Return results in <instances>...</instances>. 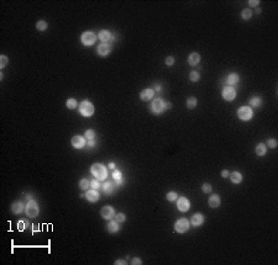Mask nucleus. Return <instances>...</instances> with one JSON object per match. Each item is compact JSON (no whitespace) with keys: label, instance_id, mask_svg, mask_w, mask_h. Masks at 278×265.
<instances>
[{"label":"nucleus","instance_id":"9d476101","mask_svg":"<svg viewBox=\"0 0 278 265\" xmlns=\"http://www.w3.org/2000/svg\"><path fill=\"white\" fill-rule=\"evenodd\" d=\"M100 213H101V217L105 220H111L113 217H115L114 207H111V206H104L100 211Z\"/></svg>","mask_w":278,"mask_h":265},{"label":"nucleus","instance_id":"473e14b6","mask_svg":"<svg viewBox=\"0 0 278 265\" xmlns=\"http://www.w3.org/2000/svg\"><path fill=\"white\" fill-rule=\"evenodd\" d=\"M115 221H116L118 223H124V222L126 221V216H125V213L120 212V213L115 215Z\"/></svg>","mask_w":278,"mask_h":265},{"label":"nucleus","instance_id":"de8ad7c7","mask_svg":"<svg viewBox=\"0 0 278 265\" xmlns=\"http://www.w3.org/2000/svg\"><path fill=\"white\" fill-rule=\"evenodd\" d=\"M109 166H110L111 169H114V168H115V164H114V163H110V165H109Z\"/></svg>","mask_w":278,"mask_h":265},{"label":"nucleus","instance_id":"a211bd4d","mask_svg":"<svg viewBox=\"0 0 278 265\" xmlns=\"http://www.w3.org/2000/svg\"><path fill=\"white\" fill-rule=\"evenodd\" d=\"M190 223L194 226V227H199L204 223V216L201 213H195L192 216V220H190Z\"/></svg>","mask_w":278,"mask_h":265},{"label":"nucleus","instance_id":"e433bc0d","mask_svg":"<svg viewBox=\"0 0 278 265\" xmlns=\"http://www.w3.org/2000/svg\"><path fill=\"white\" fill-rule=\"evenodd\" d=\"M8 62H9V59H8L6 55H2V57H0V67H2V68L6 67Z\"/></svg>","mask_w":278,"mask_h":265},{"label":"nucleus","instance_id":"5701e85b","mask_svg":"<svg viewBox=\"0 0 278 265\" xmlns=\"http://www.w3.org/2000/svg\"><path fill=\"white\" fill-rule=\"evenodd\" d=\"M106 228H108V231L110 233H116L119 231V223L116 221H110L108 223V226H106Z\"/></svg>","mask_w":278,"mask_h":265},{"label":"nucleus","instance_id":"f03ea898","mask_svg":"<svg viewBox=\"0 0 278 265\" xmlns=\"http://www.w3.org/2000/svg\"><path fill=\"white\" fill-rule=\"evenodd\" d=\"M171 107V104L170 102H164L161 98H157L152 101V106H151V110L153 113L156 115H160V113L164 112L166 110H168Z\"/></svg>","mask_w":278,"mask_h":265},{"label":"nucleus","instance_id":"a878e982","mask_svg":"<svg viewBox=\"0 0 278 265\" xmlns=\"http://www.w3.org/2000/svg\"><path fill=\"white\" fill-rule=\"evenodd\" d=\"M66 106L69 109V110H74L77 106H78V102H77V100L76 99H73V98H70V99H68L67 101H66Z\"/></svg>","mask_w":278,"mask_h":265},{"label":"nucleus","instance_id":"f704fd0d","mask_svg":"<svg viewBox=\"0 0 278 265\" xmlns=\"http://www.w3.org/2000/svg\"><path fill=\"white\" fill-rule=\"evenodd\" d=\"M261 99H259L258 96H253L251 100H250V104L252 105V106H259V105H261Z\"/></svg>","mask_w":278,"mask_h":265},{"label":"nucleus","instance_id":"6ab92c4d","mask_svg":"<svg viewBox=\"0 0 278 265\" xmlns=\"http://www.w3.org/2000/svg\"><path fill=\"white\" fill-rule=\"evenodd\" d=\"M208 202H209V206L213 207V209H216V207H219V206H220V197H219V195L213 194V195L209 197Z\"/></svg>","mask_w":278,"mask_h":265},{"label":"nucleus","instance_id":"ddd939ff","mask_svg":"<svg viewBox=\"0 0 278 265\" xmlns=\"http://www.w3.org/2000/svg\"><path fill=\"white\" fill-rule=\"evenodd\" d=\"M153 95H155V90L151 89V88H147V89H145V90H142L140 92V98L143 101H150L153 98Z\"/></svg>","mask_w":278,"mask_h":265},{"label":"nucleus","instance_id":"423d86ee","mask_svg":"<svg viewBox=\"0 0 278 265\" xmlns=\"http://www.w3.org/2000/svg\"><path fill=\"white\" fill-rule=\"evenodd\" d=\"M81 41L84 46H91L97 41V35L93 31H85V32H83V35L81 37Z\"/></svg>","mask_w":278,"mask_h":265},{"label":"nucleus","instance_id":"9b49d317","mask_svg":"<svg viewBox=\"0 0 278 265\" xmlns=\"http://www.w3.org/2000/svg\"><path fill=\"white\" fill-rule=\"evenodd\" d=\"M85 197H87V200H88L89 202H97V201L99 200L100 195H99L98 190H95V189H90V190H87Z\"/></svg>","mask_w":278,"mask_h":265},{"label":"nucleus","instance_id":"c03bdc74","mask_svg":"<svg viewBox=\"0 0 278 265\" xmlns=\"http://www.w3.org/2000/svg\"><path fill=\"white\" fill-rule=\"evenodd\" d=\"M131 263H132V264H135V265H139V264H140V265H141V264H142V261H141V259H139V258H134V259H132V261H131Z\"/></svg>","mask_w":278,"mask_h":265},{"label":"nucleus","instance_id":"20e7f679","mask_svg":"<svg viewBox=\"0 0 278 265\" xmlns=\"http://www.w3.org/2000/svg\"><path fill=\"white\" fill-rule=\"evenodd\" d=\"M25 211H26V215L31 218L33 217H37L39 216V212H40V209H39V205H37L36 201L33 200H30L25 207Z\"/></svg>","mask_w":278,"mask_h":265},{"label":"nucleus","instance_id":"6e6552de","mask_svg":"<svg viewBox=\"0 0 278 265\" xmlns=\"http://www.w3.org/2000/svg\"><path fill=\"white\" fill-rule=\"evenodd\" d=\"M222 98L226 101H232L236 98V90L232 86H225L222 89Z\"/></svg>","mask_w":278,"mask_h":265},{"label":"nucleus","instance_id":"1a4fd4ad","mask_svg":"<svg viewBox=\"0 0 278 265\" xmlns=\"http://www.w3.org/2000/svg\"><path fill=\"white\" fill-rule=\"evenodd\" d=\"M177 209L180 212H187L190 209V202L187 197H179L177 199Z\"/></svg>","mask_w":278,"mask_h":265},{"label":"nucleus","instance_id":"4be33fe9","mask_svg":"<svg viewBox=\"0 0 278 265\" xmlns=\"http://www.w3.org/2000/svg\"><path fill=\"white\" fill-rule=\"evenodd\" d=\"M255 152H256V154H257L258 157L265 156L266 152H267V147H266V144H263V143H258V146H257L256 149H255Z\"/></svg>","mask_w":278,"mask_h":265},{"label":"nucleus","instance_id":"2eb2a0df","mask_svg":"<svg viewBox=\"0 0 278 265\" xmlns=\"http://www.w3.org/2000/svg\"><path fill=\"white\" fill-rule=\"evenodd\" d=\"M98 37L100 39V41H101L103 43H106V42H109L110 40H114V37H113V35H111V32L108 31V30H101V31L99 32Z\"/></svg>","mask_w":278,"mask_h":265},{"label":"nucleus","instance_id":"c85d7f7f","mask_svg":"<svg viewBox=\"0 0 278 265\" xmlns=\"http://www.w3.org/2000/svg\"><path fill=\"white\" fill-rule=\"evenodd\" d=\"M189 79H190V82L195 83V82H198V80L200 79V74H199L198 72L193 70V72H190V73H189Z\"/></svg>","mask_w":278,"mask_h":265},{"label":"nucleus","instance_id":"79ce46f5","mask_svg":"<svg viewBox=\"0 0 278 265\" xmlns=\"http://www.w3.org/2000/svg\"><path fill=\"white\" fill-rule=\"evenodd\" d=\"M249 5H251V6H257V5H259V2H258V0H250V2H249Z\"/></svg>","mask_w":278,"mask_h":265},{"label":"nucleus","instance_id":"b1692460","mask_svg":"<svg viewBox=\"0 0 278 265\" xmlns=\"http://www.w3.org/2000/svg\"><path fill=\"white\" fill-rule=\"evenodd\" d=\"M103 189H104V193L106 194H111L114 191V184L110 183V181H106L103 184Z\"/></svg>","mask_w":278,"mask_h":265},{"label":"nucleus","instance_id":"f257e3e1","mask_svg":"<svg viewBox=\"0 0 278 265\" xmlns=\"http://www.w3.org/2000/svg\"><path fill=\"white\" fill-rule=\"evenodd\" d=\"M90 172H91L93 175L95 176V179H98V180H105L106 176H108L106 168L103 164H99V163L93 164L91 168H90Z\"/></svg>","mask_w":278,"mask_h":265},{"label":"nucleus","instance_id":"c9c22d12","mask_svg":"<svg viewBox=\"0 0 278 265\" xmlns=\"http://www.w3.org/2000/svg\"><path fill=\"white\" fill-rule=\"evenodd\" d=\"M113 178H114V180L116 181V183H121V173L119 172V170H115V172L113 173Z\"/></svg>","mask_w":278,"mask_h":265},{"label":"nucleus","instance_id":"a19ab883","mask_svg":"<svg viewBox=\"0 0 278 265\" xmlns=\"http://www.w3.org/2000/svg\"><path fill=\"white\" fill-rule=\"evenodd\" d=\"M25 222H26V221H19L17 228L20 230V231H24V230H25Z\"/></svg>","mask_w":278,"mask_h":265},{"label":"nucleus","instance_id":"a18cd8bd","mask_svg":"<svg viewBox=\"0 0 278 265\" xmlns=\"http://www.w3.org/2000/svg\"><path fill=\"white\" fill-rule=\"evenodd\" d=\"M88 146H89V147H94V146H95V142H94V139H90V141L88 142Z\"/></svg>","mask_w":278,"mask_h":265},{"label":"nucleus","instance_id":"7c9ffc66","mask_svg":"<svg viewBox=\"0 0 278 265\" xmlns=\"http://www.w3.org/2000/svg\"><path fill=\"white\" fill-rule=\"evenodd\" d=\"M201 190H203V193H204V194H209V193H211L213 187H211V185H210L209 183H205V184H203Z\"/></svg>","mask_w":278,"mask_h":265},{"label":"nucleus","instance_id":"f8f14e48","mask_svg":"<svg viewBox=\"0 0 278 265\" xmlns=\"http://www.w3.org/2000/svg\"><path fill=\"white\" fill-rule=\"evenodd\" d=\"M97 52H98V54H99L100 57H106V55H109L110 52H111V46L108 45V43H101V45L98 46Z\"/></svg>","mask_w":278,"mask_h":265},{"label":"nucleus","instance_id":"cd10ccee","mask_svg":"<svg viewBox=\"0 0 278 265\" xmlns=\"http://www.w3.org/2000/svg\"><path fill=\"white\" fill-rule=\"evenodd\" d=\"M241 17L244 18V20H249V18L252 17V10L251 9H244L242 12H241Z\"/></svg>","mask_w":278,"mask_h":265},{"label":"nucleus","instance_id":"2f4dec72","mask_svg":"<svg viewBox=\"0 0 278 265\" xmlns=\"http://www.w3.org/2000/svg\"><path fill=\"white\" fill-rule=\"evenodd\" d=\"M167 200H168L170 202H172V201H176L177 199H178V195H177V193H174V191H170L168 194H167Z\"/></svg>","mask_w":278,"mask_h":265},{"label":"nucleus","instance_id":"aec40b11","mask_svg":"<svg viewBox=\"0 0 278 265\" xmlns=\"http://www.w3.org/2000/svg\"><path fill=\"white\" fill-rule=\"evenodd\" d=\"M239 80H240V77H239V74H236V73H231V74H229V75H228V78H226V83H228V84H230V85H235V84H237V83H239Z\"/></svg>","mask_w":278,"mask_h":265},{"label":"nucleus","instance_id":"7ed1b4c3","mask_svg":"<svg viewBox=\"0 0 278 265\" xmlns=\"http://www.w3.org/2000/svg\"><path fill=\"white\" fill-rule=\"evenodd\" d=\"M94 105H93L90 101L88 100H84L81 102V106H79V113L84 117H90L93 116V113H94Z\"/></svg>","mask_w":278,"mask_h":265},{"label":"nucleus","instance_id":"58836bf2","mask_svg":"<svg viewBox=\"0 0 278 265\" xmlns=\"http://www.w3.org/2000/svg\"><path fill=\"white\" fill-rule=\"evenodd\" d=\"M166 64L168 65V67H172L174 64V58H173L172 55H170V57H167V58H166Z\"/></svg>","mask_w":278,"mask_h":265},{"label":"nucleus","instance_id":"ea45409f","mask_svg":"<svg viewBox=\"0 0 278 265\" xmlns=\"http://www.w3.org/2000/svg\"><path fill=\"white\" fill-rule=\"evenodd\" d=\"M267 146H268L269 148H276V147H277V141H276L274 138H271V139H268Z\"/></svg>","mask_w":278,"mask_h":265},{"label":"nucleus","instance_id":"72a5a7b5","mask_svg":"<svg viewBox=\"0 0 278 265\" xmlns=\"http://www.w3.org/2000/svg\"><path fill=\"white\" fill-rule=\"evenodd\" d=\"M94 137H95V132H94V129H87L85 131V138L87 139H94Z\"/></svg>","mask_w":278,"mask_h":265},{"label":"nucleus","instance_id":"393cba45","mask_svg":"<svg viewBox=\"0 0 278 265\" xmlns=\"http://www.w3.org/2000/svg\"><path fill=\"white\" fill-rule=\"evenodd\" d=\"M197 105H198V100H197V98L192 96V98H188V99H187V109L192 110V109H194Z\"/></svg>","mask_w":278,"mask_h":265},{"label":"nucleus","instance_id":"4468645a","mask_svg":"<svg viewBox=\"0 0 278 265\" xmlns=\"http://www.w3.org/2000/svg\"><path fill=\"white\" fill-rule=\"evenodd\" d=\"M72 146L77 149H81L85 146V138L82 137V136H74L72 138Z\"/></svg>","mask_w":278,"mask_h":265},{"label":"nucleus","instance_id":"4c0bfd02","mask_svg":"<svg viewBox=\"0 0 278 265\" xmlns=\"http://www.w3.org/2000/svg\"><path fill=\"white\" fill-rule=\"evenodd\" d=\"M90 186H91L93 189H95V190H98V189L100 187V180H98V179L91 180V181H90Z\"/></svg>","mask_w":278,"mask_h":265},{"label":"nucleus","instance_id":"dca6fc26","mask_svg":"<svg viewBox=\"0 0 278 265\" xmlns=\"http://www.w3.org/2000/svg\"><path fill=\"white\" fill-rule=\"evenodd\" d=\"M25 207H26V206H24V202H21V201H15V202L11 205V211H12L14 215H19V213H21V212L25 210Z\"/></svg>","mask_w":278,"mask_h":265},{"label":"nucleus","instance_id":"f3484780","mask_svg":"<svg viewBox=\"0 0 278 265\" xmlns=\"http://www.w3.org/2000/svg\"><path fill=\"white\" fill-rule=\"evenodd\" d=\"M200 59H201L200 54H199V53H197V52H193V53H190V54H189V57H188V63H189V65L195 67V65H198V64H199Z\"/></svg>","mask_w":278,"mask_h":265},{"label":"nucleus","instance_id":"49530a36","mask_svg":"<svg viewBox=\"0 0 278 265\" xmlns=\"http://www.w3.org/2000/svg\"><path fill=\"white\" fill-rule=\"evenodd\" d=\"M119 264H126V261H124V260H120V259H119V260H116V261H115V265H119Z\"/></svg>","mask_w":278,"mask_h":265},{"label":"nucleus","instance_id":"37998d69","mask_svg":"<svg viewBox=\"0 0 278 265\" xmlns=\"http://www.w3.org/2000/svg\"><path fill=\"white\" fill-rule=\"evenodd\" d=\"M229 170H226V169H224V170H222V172H221V176L222 178H229Z\"/></svg>","mask_w":278,"mask_h":265},{"label":"nucleus","instance_id":"39448f33","mask_svg":"<svg viewBox=\"0 0 278 265\" xmlns=\"http://www.w3.org/2000/svg\"><path fill=\"white\" fill-rule=\"evenodd\" d=\"M237 116H239L240 120H242V121H249L253 116V111H252V109L250 106H241L237 110Z\"/></svg>","mask_w":278,"mask_h":265},{"label":"nucleus","instance_id":"c756f323","mask_svg":"<svg viewBox=\"0 0 278 265\" xmlns=\"http://www.w3.org/2000/svg\"><path fill=\"white\" fill-rule=\"evenodd\" d=\"M89 186H90V181H89V180L82 179V180L79 181V187L82 189V190H88Z\"/></svg>","mask_w":278,"mask_h":265},{"label":"nucleus","instance_id":"bb28decb","mask_svg":"<svg viewBox=\"0 0 278 265\" xmlns=\"http://www.w3.org/2000/svg\"><path fill=\"white\" fill-rule=\"evenodd\" d=\"M47 27H48V25L43 20H40V21L36 22V29L39 30V31H45V30H47Z\"/></svg>","mask_w":278,"mask_h":265},{"label":"nucleus","instance_id":"0eeeda50","mask_svg":"<svg viewBox=\"0 0 278 265\" xmlns=\"http://www.w3.org/2000/svg\"><path fill=\"white\" fill-rule=\"evenodd\" d=\"M174 230L178 233H185L189 230V221L187 218H179L174 223Z\"/></svg>","mask_w":278,"mask_h":265},{"label":"nucleus","instance_id":"412c9836","mask_svg":"<svg viewBox=\"0 0 278 265\" xmlns=\"http://www.w3.org/2000/svg\"><path fill=\"white\" fill-rule=\"evenodd\" d=\"M230 180L232 184H240L242 181V175H241L240 172H232L230 174Z\"/></svg>","mask_w":278,"mask_h":265}]
</instances>
